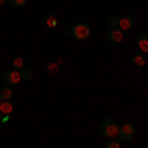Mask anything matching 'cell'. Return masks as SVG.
<instances>
[{"label": "cell", "mask_w": 148, "mask_h": 148, "mask_svg": "<svg viewBox=\"0 0 148 148\" xmlns=\"http://www.w3.org/2000/svg\"><path fill=\"white\" fill-rule=\"evenodd\" d=\"M44 22H46L47 26H51V28H56V26H57V18H56V16H46Z\"/></svg>", "instance_id": "obj_15"}, {"label": "cell", "mask_w": 148, "mask_h": 148, "mask_svg": "<svg viewBox=\"0 0 148 148\" xmlns=\"http://www.w3.org/2000/svg\"><path fill=\"white\" fill-rule=\"evenodd\" d=\"M20 77H22L24 81H32V77H34V71H32V69H28V67H24L22 71H20Z\"/></svg>", "instance_id": "obj_13"}, {"label": "cell", "mask_w": 148, "mask_h": 148, "mask_svg": "<svg viewBox=\"0 0 148 148\" xmlns=\"http://www.w3.org/2000/svg\"><path fill=\"white\" fill-rule=\"evenodd\" d=\"M12 113H14V103L0 101V114H12Z\"/></svg>", "instance_id": "obj_9"}, {"label": "cell", "mask_w": 148, "mask_h": 148, "mask_svg": "<svg viewBox=\"0 0 148 148\" xmlns=\"http://www.w3.org/2000/svg\"><path fill=\"white\" fill-rule=\"evenodd\" d=\"M4 2H8V0H0V6H2V4H4Z\"/></svg>", "instance_id": "obj_17"}, {"label": "cell", "mask_w": 148, "mask_h": 148, "mask_svg": "<svg viewBox=\"0 0 148 148\" xmlns=\"http://www.w3.org/2000/svg\"><path fill=\"white\" fill-rule=\"evenodd\" d=\"M26 67V59L20 56H16L14 59H12V69H18V71H22V69Z\"/></svg>", "instance_id": "obj_10"}, {"label": "cell", "mask_w": 148, "mask_h": 148, "mask_svg": "<svg viewBox=\"0 0 148 148\" xmlns=\"http://www.w3.org/2000/svg\"><path fill=\"white\" fill-rule=\"evenodd\" d=\"M146 59H148V56H146Z\"/></svg>", "instance_id": "obj_18"}, {"label": "cell", "mask_w": 148, "mask_h": 148, "mask_svg": "<svg viewBox=\"0 0 148 148\" xmlns=\"http://www.w3.org/2000/svg\"><path fill=\"white\" fill-rule=\"evenodd\" d=\"M134 24H136V18H134L132 14H126V16H121V20H119V28L125 32V30L134 28Z\"/></svg>", "instance_id": "obj_6"}, {"label": "cell", "mask_w": 148, "mask_h": 148, "mask_svg": "<svg viewBox=\"0 0 148 148\" xmlns=\"http://www.w3.org/2000/svg\"><path fill=\"white\" fill-rule=\"evenodd\" d=\"M12 99H14V91H12L10 85L0 87V101H12Z\"/></svg>", "instance_id": "obj_8"}, {"label": "cell", "mask_w": 148, "mask_h": 148, "mask_svg": "<svg viewBox=\"0 0 148 148\" xmlns=\"http://www.w3.org/2000/svg\"><path fill=\"white\" fill-rule=\"evenodd\" d=\"M2 79H4V85H16L18 81H22V77H20V71L18 69H8L4 75H2Z\"/></svg>", "instance_id": "obj_4"}, {"label": "cell", "mask_w": 148, "mask_h": 148, "mask_svg": "<svg viewBox=\"0 0 148 148\" xmlns=\"http://www.w3.org/2000/svg\"><path fill=\"white\" fill-rule=\"evenodd\" d=\"M8 2H10V6H14V8H22V6H26L28 0H8Z\"/></svg>", "instance_id": "obj_16"}, {"label": "cell", "mask_w": 148, "mask_h": 148, "mask_svg": "<svg viewBox=\"0 0 148 148\" xmlns=\"http://www.w3.org/2000/svg\"><path fill=\"white\" fill-rule=\"evenodd\" d=\"M148 59H146V53H142V51H136L134 56H132V63L134 65H144Z\"/></svg>", "instance_id": "obj_11"}, {"label": "cell", "mask_w": 148, "mask_h": 148, "mask_svg": "<svg viewBox=\"0 0 148 148\" xmlns=\"http://www.w3.org/2000/svg\"><path fill=\"white\" fill-rule=\"evenodd\" d=\"M136 46H138V51L142 53H148V34H140L136 38Z\"/></svg>", "instance_id": "obj_7"}, {"label": "cell", "mask_w": 148, "mask_h": 148, "mask_svg": "<svg viewBox=\"0 0 148 148\" xmlns=\"http://www.w3.org/2000/svg\"><path fill=\"white\" fill-rule=\"evenodd\" d=\"M121 142H123V140L119 136H113V138H107V144H105V146L107 148H121Z\"/></svg>", "instance_id": "obj_12"}, {"label": "cell", "mask_w": 148, "mask_h": 148, "mask_svg": "<svg viewBox=\"0 0 148 148\" xmlns=\"http://www.w3.org/2000/svg\"><path fill=\"white\" fill-rule=\"evenodd\" d=\"M119 20H121V16H109V20H107L109 28H119Z\"/></svg>", "instance_id": "obj_14"}, {"label": "cell", "mask_w": 148, "mask_h": 148, "mask_svg": "<svg viewBox=\"0 0 148 148\" xmlns=\"http://www.w3.org/2000/svg\"><path fill=\"white\" fill-rule=\"evenodd\" d=\"M69 32H71V38H75V40H89L91 38V26L85 22H79V24H73L71 28H69Z\"/></svg>", "instance_id": "obj_1"}, {"label": "cell", "mask_w": 148, "mask_h": 148, "mask_svg": "<svg viewBox=\"0 0 148 148\" xmlns=\"http://www.w3.org/2000/svg\"><path fill=\"white\" fill-rule=\"evenodd\" d=\"M123 36H125V32H123L121 28H109L107 40H109L111 44H121V42H123Z\"/></svg>", "instance_id": "obj_5"}, {"label": "cell", "mask_w": 148, "mask_h": 148, "mask_svg": "<svg viewBox=\"0 0 148 148\" xmlns=\"http://www.w3.org/2000/svg\"><path fill=\"white\" fill-rule=\"evenodd\" d=\"M134 134H136V128H134V125L132 123H123V125H119V132H116V136L121 138V140H132L134 138Z\"/></svg>", "instance_id": "obj_3"}, {"label": "cell", "mask_w": 148, "mask_h": 148, "mask_svg": "<svg viewBox=\"0 0 148 148\" xmlns=\"http://www.w3.org/2000/svg\"><path fill=\"white\" fill-rule=\"evenodd\" d=\"M99 130H101V134L105 138H113L119 132V123L113 121V119H105L101 125H99Z\"/></svg>", "instance_id": "obj_2"}]
</instances>
